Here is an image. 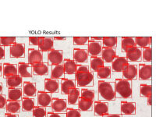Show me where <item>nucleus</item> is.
<instances>
[{
    "label": "nucleus",
    "instance_id": "27",
    "mask_svg": "<svg viewBox=\"0 0 156 117\" xmlns=\"http://www.w3.org/2000/svg\"><path fill=\"white\" fill-rule=\"evenodd\" d=\"M80 90L78 89V87H73L70 88L68 91V98L67 103L69 105H75L77 104V101L80 98Z\"/></svg>",
    "mask_w": 156,
    "mask_h": 117
},
{
    "label": "nucleus",
    "instance_id": "20",
    "mask_svg": "<svg viewBox=\"0 0 156 117\" xmlns=\"http://www.w3.org/2000/svg\"><path fill=\"white\" fill-rule=\"evenodd\" d=\"M121 115H135L136 103L132 101H122L120 103Z\"/></svg>",
    "mask_w": 156,
    "mask_h": 117
},
{
    "label": "nucleus",
    "instance_id": "48",
    "mask_svg": "<svg viewBox=\"0 0 156 117\" xmlns=\"http://www.w3.org/2000/svg\"><path fill=\"white\" fill-rule=\"evenodd\" d=\"M46 117H66L65 113H55L53 112H47Z\"/></svg>",
    "mask_w": 156,
    "mask_h": 117
},
{
    "label": "nucleus",
    "instance_id": "28",
    "mask_svg": "<svg viewBox=\"0 0 156 117\" xmlns=\"http://www.w3.org/2000/svg\"><path fill=\"white\" fill-rule=\"evenodd\" d=\"M6 86L8 87H20L23 83V78L18 74L12 75L6 79Z\"/></svg>",
    "mask_w": 156,
    "mask_h": 117
},
{
    "label": "nucleus",
    "instance_id": "5",
    "mask_svg": "<svg viewBox=\"0 0 156 117\" xmlns=\"http://www.w3.org/2000/svg\"><path fill=\"white\" fill-rule=\"evenodd\" d=\"M152 67L151 64L140 63L137 66V79L139 80H151Z\"/></svg>",
    "mask_w": 156,
    "mask_h": 117
},
{
    "label": "nucleus",
    "instance_id": "31",
    "mask_svg": "<svg viewBox=\"0 0 156 117\" xmlns=\"http://www.w3.org/2000/svg\"><path fill=\"white\" fill-rule=\"evenodd\" d=\"M64 76H65V73H64V68L62 64L55 65V66H51V79H55V80L63 79V78H65Z\"/></svg>",
    "mask_w": 156,
    "mask_h": 117
},
{
    "label": "nucleus",
    "instance_id": "3",
    "mask_svg": "<svg viewBox=\"0 0 156 117\" xmlns=\"http://www.w3.org/2000/svg\"><path fill=\"white\" fill-rule=\"evenodd\" d=\"M75 79L78 87L87 88L94 86V74L91 71L76 73Z\"/></svg>",
    "mask_w": 156,
    "mask_h": 117
},
{
    "label": "nucleus",
    "instance_id": "32",
    "mask_svg": "<svg viewBox=\"0 0 156 117\" xmlns=\"http://www.w3.org/2000/svg\"><path fill=\"white\" fill-rule=\"evenodd\" d=\"M78 104V109L80 110V112H90L93 108V104L94 101H90V100H86L83 98H79L77 101Z\"/></svg>",
    "mask_w": 156,
    "mask_h": 117
},
{
    "label": "nucleus",
    "instance_id": "50",
    "mask_svg": "<svg viewBox=\"0 0 156 117\" xmlns=\"http://www.w3.org/2000/svg\"><path fill=\"white\" fill-rule=\"evenodd\" d=\"M102 117H122L121 114H106Z\"/></svg>",
    "mask_w": 156,
    "mask_h": 117
},
{
    "label": "nucleus",
    "instance_id": "17",
    "mask_svg": "<svg viewBox=\"0 0 156 117\" xmlns=\"http://www.w3.org/2000/svg\"><path fill=\"white\" fill-rule=\"evenodd\" d=\"M44 91L48 93H58L59 90V82L58 80L45 78L44 81Z\"/></svg>",
    "mask_w": 156,
    "mask_h": 117
},
{
    "label": "nucleus",
    "instance_id": "8",
    "mask_svg": "<svg viewBox=\"0 0 156 117\" xmlns=\"http://www.w3.org/2000/svg\"><path fill=\"white\" fill-rule=\"evenodd\" d=\"M36 95H37V105L38 106L43 107V108L51 106V98H52L51 93L46 92L44 90H38V91H37Z\"/></svg>",
    "mask_w": 156,
    "mask_h": 117
},
{
    "label": "nucleus",
    "instance_id": "29",
    "mask_svg": "<svg viewBox=\"0 0 156 117\" xmlns=\"http://www.w3.org/2000/svg\"><path fill=\"white\" fill-rule=\"evenodd\" d=\"M76 87L74 80L67 79V78H63L61 79L60 81V92L62 94H67L68 91L70 88Z\"/></svg>",
    "mask_w": 156,
    "mask_h": 117
},
{
    "label": "nucleus",
    "instance_id": "44",
    "mask_svg": "<svg viewBox=\"0 0 156 117\" xmlns=\"http://www.w3.org/2000/svg\"><path fill=\"white\" fill-rule=\"evenodd\" d=\"M66 117H80L81 113L78 108H67L66 110Z\"/></svg>",
    "mask_w": 156,
    "mask_h": 117
},
{
    "label": "nucleus",
    "instance_id": "4",
    "mask_svg": "<svg viewBox=\"0 0 156 117\" xmlns=\"http://www.w3.org/2000/svg\"><path fill=\"white\" fill-rule=\"evenodd\" d=\"M47 63L48 66H55V65H59L62 64L63 62V51L62 50L59 49H51L48 52L47 55Z\"/></svg>",
    "mask_w": 156,
    "mask_h": 117
},
{
    "label": "nucleus",
    "instance_id": "53",
    "mask_svg": "<svg viewBox=\"0 0 156 117\" xmlns=\"http://www.w3.org/2000/svg\"><path fill=\"white\" fill-rule=\"evenodd\" d=\"M53 40H58V41H64V40H66V37H58V36H55L53 37Z\"/></svg>",
    "mask_w": 156,
    "mask_h": 117
},
{
    "label": "nucleus",
    "instance_id": "40",
    "mask_svg": "<svg viewBox=\"0 0 156 117\" xmlns=\"http://www.w3.org/2000/svg\"><path fill=\"white\" fill-rule=\"evenodd\" d=\"M151 85L147 83H140V95L147 98L151 94Z\"/></svg>",
    "mask_w": 156,
    "mask_h": 117
},
{
    "label": "nucleus",
    "instance_id": "7",
    "mask_svg": "<svg viewBox=\"0 0 156 117\" xmlns=\"http://www.w3.org/2000/svg\"><path fill=\"white\" fill-rule=\"evenodd\" d=\"M67 99L65 98H58L54 97L51 98V108L55 113H66V110L67 107Z\"/></svg>",
    "mask_w": 156,
    "mask_h": 117
},
{
    "label": "nucleus",
    "instance_id": "9",
    "mask_svg": "<svg viewBox=\"0 0 156 117\" xmlns=\"http://www.w3.org/2000/svg\"><path fill=\"white\" fill-rule=\"evenodd\" d=\"M126 60L128 62H140L141 61V48L136 46L129 47L125 51Z\"/></svg>",
    "mask_w": 156,
    "mask_h": 117
},
{
    "label": "nucleus",
    "instance_id": "25",
    "mask_svg": "<svg viewBox=\"0 0 156 117\" xmlns=\"http://www.w3.org/2000/svg\"><path fill=\"white\" fill-rule=\"evenodd\" d=\"M5 110L6 112L12 114H19L21 111V103L20 101H6L5 104Z\"/></svg>",
    "mask_w": 156,
    "mask_h": 117
},
{
    "label": "nucleus",
    "instance_id": "51",
    "mask_svg": "<svg viewBox=\"0 0 156 117\" xmlns=\"http://www.w3.org/2000/svg\"><path fill=\"white\" fill-rule=\"evenodd\" d=\"M89 38L90 39V40H93V41H102V37H89Z\"/></svg>",
    "mask_w": 156,
    "mask_h": 117
},
{
    "label": "nucleus",
    "instance_id": "1",
    "mask_svg": "<svg viewBox=\"0 0 156 117\" xmlns=\"http://www.w3.org/2000/svg\"><path fill=\"white\" fill-rule=\"evenodd\" d=\"M98 99L103 101H112L115 100V82L98 80Z\"/></svg>",
    "mask_w": 156,
    "mask_h": 117
},
{
    "label": "nucleus",
    "instance_id": "16",
    "mask_svg": "<svg viewBox=\"0 0 156 117\" xmlns=\"http://www.w3.org/2000/svg\"><path fill=\"white\" fill-rule=\"evenodd\" d=\"M23 97L34 98L37 94L36 83L24 81L23 82Z\"/></svg>",
    "mask_w": 156,
    "mask_h": 117
},
{
    "label": "nucleus",
    "instance_id": "26",
    "mask_svg": "<svg viewBox=\"0 0 156 117\" xmlns=\"http://www.w3.org/2000/svg\"><path fill=\"white\" fill-rule=\"evenodd\" d=\"M17 74V65L5 62L2 65V75L6 79L12 75Z\"/></svg>",
    "mask_w": 156,
    "mask_h": 117
},
{
    "label": "nucleus",
    "instance_id": "11",
    "mask_svg": "<svg viewBox=\"0 0 156 117\" xmlns=\"http://www.w3.org/2000/svg\"><path fill=\"white\" fill-rule=\"evenodd\" d=\"M108 101H95L93 104V109H94V115L97 116H103V115L108 114Z\"/></svg>",
    "mask_w": 156,
    "mask_h": 117
},
{
    "label": "nucleus",
    "instance_id": "21",
    "mask_svg": "<svg viewBox=\"0 0 156 117\" xmlns=\"http://www.w3.org/2000/svg\"><path fill=\"white\" fill-rule=\"evenodd\" d=\"M111 63H112L111 70L113 71V72H116V73H121L122 70V67L124 66V64L129 63V62L126 60V58L125 57L116 55Z\"/></svg>",
    "mask_w": 156,
    "mask_h": 117
},
{
    "label": "nucleus",
    "instance_id": "24",
    "mask_svg": "<svg viewBox=\"0 0 156 117\" xmlns=\"http://www.w3.org/2000/svg\"><path fill=\"white\" fill-rule=\"evenodd\" d=\"M62 66L64 68V73L66 75H72L76 73V69L77 64L72 59L65 58L62 62Z\"/></svg>",
    "mask_w": 156,
    "mask_h": 117
},
{
    "label": "nucleus",
    "instance_id": "22",
    "mask_svg": "<svg viewBox=\"0 0 156 117\" xmlns=\"http://www.w3.org/2000/svg\"><path fill=\"white\" fill-rule=\"evenodd\" d=\"M8 99L9 101H20L23 98V90L21 87H9L8 89Z\"/></svg>",
    "mask_w": 156,
    "mask_h": 117
},
{
    "label": "nucleus",
    "instance_id": "57",
    "mask_svg": "<svg viewBox=\"0 0 156 117\" xmlns=\"http://www.w3.org/2000/svg\"><path fill=\"white\" fill-rule=\"evenodd\" d=\"M27 117H29V116H27Z\"/></svg>",
    "mask_w": 156,
    "mask_h": 117
},
{
    "label": "nucleus",
    "instance_id": "46",
    "mask_svg": "<svg viewBox=\"0 0 156 117\" xmlns=\"http://www.w3.org/2000/svg\"><path fill=\"white\" fill-rule=\"evenodd\" d=\"M88 71H90V69H89V67L87 66L77 64V66H76V73H80V72H88Z\"/></svg>",
    "mask_w": 156,
    "mask_h": 117
},
{
    "label": "nucleus",
    "instance_id": "45",
    "mask_svg": "<svg viewBox=\"0 0 156 117\" xmlns=\"http://www.w3.org/2000/svg\"><path fill=\"white\" fill-rule=\"evenodd\" d=\"M41 37H34V36H30L28 38L29 44L30 45H34V46H37L38 45L39 41H40Z\"/></svg>",
    "mask_w": 156,
    "mask_h": 117
},
{
    "label": "nucleus",
    "instance_id": "41",
    "mask_svg": "<svg viewBox=\"0 0 156 117\" xmlns=\"http://www.w3.org/2000/svg\"><path fill=\"white\" fill-rule=\"evenodd\" d=\"M16 37H0V45L2 47H10L16 43Z\"/></svg>",
    "mask_w": 156,
    "mask_h": 117
},
{
    "label": "nucleus",
    "instance_id": "34",
    "mask_svg": "<svg viewBox=\"0 0 156 117\" xmlns=\"http://www.w3.org/2000/svg\"><path fill=\"white\" fill-rule=\"evenodd\" d=\"M133 39H134V42H135V45H136V47L140 48H146V47L151 46L152 37H136Z\"/></svg>",
    "mask_w": 156,
    "mask_h": 117
},
{
    "label": "nucleus",
    "instance_id": "30",
    "mask_svg": "<svg viewBox=\"0 0 156 117\" xmlns=\"http://www.w3.org/2000/svg\"><path fill=\"white\" fill-rule=\"evenodd\" d=\"M20 103H21V108L23 112H32L33 108L35 106L34 99L32 98L23 97Z\"/></svg>",
    "mask_w": 156,
    "mask_h": 117
},
{
    "label": "nucleus",
    "instance_id": "37",
    "mask_svg": "<svg viewBox=\"0 0 156 117\" xmlns=\"http://www.w3.org/2000/svg\"><path fill=\"white\" fill-rule=\"evenodd\" d=\"M133 46H136L133 37H122L121 38V50L122 52H125L128 48Z\"/></svg>",
    "mask_w": 156,
    "mask_h": 117
},
{
    "label": "nucleus",
    "instance_id": "15",
    "mask_svg": "<svg viewBox=\"0 0 156 117\" xmlns=\"http://www.w3.org/2000/svg\"><path fill=\"white\" fill-rule=\"evenodd\" d=\"M17 74L22 78L32 77L31 65L28 62H20L17 64Z\"/></svg>",
    "mask_w": 156,
    "mask_h": 117
},
{
    "label": "nucleus",
    "instance_id": "6",
    "mask_svg": "<svg viewBox=\"0 0 156 117\" xmlns=\"http://www.w3.org/2000/svg\"><path fill=\"white\" fill-rule=\"evenodd\" d=\"M122 79L128 80H137V66L133 64L126 63L122 67Z\"/></svg>",
    "mask_w": 156,
    "mask_h": 117
},
{
    "label": "nucleus",
    "instance_id": "49",
    "mask_svg": "<svg viewBox=\"0 0 156 117\" xmlns=\"http://www.w3.org/2000/svg\"><path fill=\"white\" fill-rule=\"evenodd\" d=\"M5 48L0 45V60H2L5 58Z\"/></svg>",
    "mask_w": 156,
    "mask_h": 117
},
{
    "label": "nucleus",
    "instance_id": "33",
    "mask_svg": "<svg viewBox=\"0 0 156 117\" xmlns=\"http://www.w3.org/2000/svg\"><path fill=\"white\" fill-rule=\"evenodd\" d=\"M97 76L98 80H105L107 79H109L111 77V74H112V70H111V67L109 66H101L97 70Z\"/></svg>",
    "mask_w": 156,
    "mask_h": 117
},
{
    "label": "nucleus",
    "instance_id": "13",
    "mask_svg": "<svg viewBox=\"0 0 156 117\" xmlns=\"http://www.w3.org/2000/svg\"><path fill=\"white\" fill-rule=\"evenodd\" d=\"M101 41H95L89 38L87 44V54L90 57H97L101 55Z\"/></svg>",
    "mask_w": 156,
    "mask_h": 117
},
{
    "label": "nucleus",
    "instance_id": "35",
    "mask_svg": "<svg viewBox=\"0 0 156 117\" xmlns=\"http://www.w3.org/2000/svg\"><path fill=\"white\" fill-rule=\"evenodd\" d=\"M118 37H103L101 41L102 48H110L115 49L117 46Z\"/></svg>",
    "mask_w": 156,
    "mask_h": 117
},
{
    "label": "nucleus",
    "instance_id": "23",
    "mask_svg": "<svg viewBox=\"0 0 156 117\" xmlns=\"http://www.w3.org/2000/svg\"><path fill=\"white\" fill-rule=\"evenodd\" d=\"M101 58L104 63L105 62H112L114 58L116 56V51L114 48H101Z\"/></svg>",
    "mask_w": 156,
    "mask_h": 117
},
{
    "label": "nucleus",
    "instance_id": "43",
    "mask_svg": "<svg viewBox=\"0 0 156 117\" xmlns=\"http://www.w3.org/2000/svg\"><path fill=\"white\" fill-rule=\"evenodd\" d=\"M73 45H87L89 41V37H73Z\"/></svg>",
    "mask_w": 156,
    "mask_h": 117
},
{
    "label": "nucleus",
    "instance_id": "42",
    "mask_svg": "<svg viewBox=\"0 0 156 117\" xmlns=\"http://www.w3.org/2000/svg\"><path fill=\"white\" fill-rule=\"evenodd\" d=\"M47 111L45 108L41 106H34L32 110V117H46Z\"/></svg>",
    "mask_w": 156,
    "mask_h": 117
},
{
    "label": "nucleus",
    "instance_id": "39",
    "mask_svg": "<svg viewBox=\"0 0 156 117\" xmlns=\"http://www.w3.org/2000/svg\"><path fill=\"white\" fill-rule=\"evenodd\" d=\"M94 90H90L88 88H83L80 90V97L83 98L86 100H90V101H94Z\"/></svg>",
    "mask_w": 156,
    "mask_h": 117
},
{
    "label": "nucleus",
    "instance_id": "18",
    "mask_svg": "<svg viewBox=\"0 0 156 117\" xmlns=\"http://www.w3.org/2000/svg\"><path fill=\"white\" fill-rule=\"evenodd\" d=\"M44 57L42 52L36 48H29L28 49V63L33 65L34 63L43 62Z\"/></svg>",
    "mask_w": 156,
    "mask_h": 117
},
{
    "label": "nucleus",
    "instance_id": "55",
    "mask_svg": "<svg viewBox=\"0 0 156 117\" xmlns=\"http://www.w3.org/2000/svg\"><path fill=\"white\" fill-rule=\"evenodd\" d=\"M2 76V64L0 63V76Z\"/></svg>",
    "mask_w": 156,
    "mask_h": 117
},
{
    "label": "nucleus",
    "instance_id": "38",
    "mask_svg": "<svg viewBox=\"0 0 156 117\" xmlns=\"http://www.w3.org/2000/svg\"><path fill=\"white\" fill-rule=\"evenodd\" d=\"M141 60L144 62H151L152 60V49L151 47L141 48Z\"/></svg>",
    "mask_w": 156,
    "mask_h": 117
},
{
    "label": "nucleus",
    "instance_id": "56",
    "mask_svg": "<svg viewBox=\"0 0 156 117\" xmlns=\"http://www.w3.org/2000/svg\"><path fill=\"white\" fill-rule=\"evenodd\" d=\"M2 93V83H0V94Z\"/></svg>",
    "mask_w": 156,
    "mask_h": 117
},
{
    "label": "nucleus",
    "instance_id": "54",
    "mask_svg": "<svg viewBox=\"0 0 156 117\" xmlns=\"http://www.w3.org/2000/svg\"><path fill=\"white\" fill-rule=\"evenodd\" d=\"M5 117H19L18 114H12V113H6L5 114Z\"/></svg>",
    "mask_w": 156,
    "mask_h": 117
},
{
    "label": "nucleus",
    "instance_id": "19",
    "mask_svg": "<svg viewBox=\"0 0 156 117\" xmlns=\"http://www.w3.org/2000/svg\"><path fill=\"white\" fill-rule=\"evenodd\" d=\"M31 70L33 74L37 76H44L48 74V65L47 62H41L31 65Z\"/></svg>",
    "mask_w": 156,
    "mask_h": 117
},
{
    "label": "nucleus",
    "instance_id": "52",
    "mask_svg": "<svg viewBox=\"0 0 156 117\" xmlns=\"http://www.w3.org/2000/svg\"><path fill=\"white\" fill-rule=\"evenodd\" d=\"M151 102H152V95H149L147 98V105H151Z\"/></svg>",
    "mask_w": 156,
    "mask_h": 117
},
{
    "label": "nucleus",
    "instance_id": "14",
    "mask_svg": "<svg viewBox=\"0 0 156 117\" xmlns=\"http://www.w3.org/2000/svg\"><path fill=\"white\" fill-rule=\"evenodd\" d=\"M37 47L41 52H48L51 49H53L54 40L51 37H41Z\"/></svg>",
    "mask_w": 156,
    "mask_h": 117
},
{
    "label": "nucleus",
    "instance_id": "2",
    "mask_svg": "<svg viewBox=\"0 0 156 117\" xmlns=\"http://www.w3.org/2000/svg\"><path fill=\"white\" fill-rule=\"evenodd\" d=\"M115 98H132V80H128L117 78L115 81Z\"/></svg>",
    "mask_w": 156,
    "mask_h": 117
},
{
    "label": "nucleus",
    "instance_id": "36",
    "mask_svg": "<svg viewBox=\"0 0 156 117\" xmlns=\"http://www.w3.org/2000/svg\"><path fill=\"white\" fill-rule=\"evenodd\" d=\"M103 66H104V62L101 57H90V70L92 73H96L98 69Z\"/></svg>",
    "mask_w": 156,
    "mask_h": 117
},
{
    "label": "nucleus",
    "instance_id": "10",
    "mask_svg": "<svg viewBox=\"0 0 156 117\" xmlns=\"http://www.w3.org/2000/svg\"><path fill=\"white\" fill-rule=\"evenodd\" d=\"M9 57L10 58H24L25 44L24 43H15L9 47Z\"/></svg>",
    "mask_w": 156,
    "mask_h": 117
},
{
    "label": "nucleus",
    "instance_id": "47",
    "mask_svg": "<svg viewBox=\"0 0 156 117\" xmlns=\"http://www.w3.org/2000/svg\"><path fill=\"white\" fill-rule=\"evenodd\" d=\"M6 98L4 94H0V109L4 108L5 107V104H6Z\"/></svg>",
    "mask_w": 156,
    "mask_h": 117
},
{
    "label": "nucleus",
    "instance_id": "12",
    "mask_svg": "<svg viewBox=\"0 0 156 117\" xmlns=\"http://www.w3.org/2000/svg\"><path fill=\"white\" fill-rule=\"evenodd\" d=\"M73 60L76 64L87 63L88 60V54L87 51L83 48H73Z\"/></svg>",
    "mask_w": 156,
    "mask_h": 117
}]
</instances>
